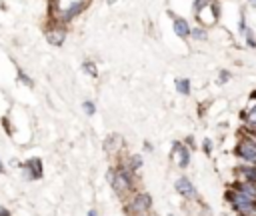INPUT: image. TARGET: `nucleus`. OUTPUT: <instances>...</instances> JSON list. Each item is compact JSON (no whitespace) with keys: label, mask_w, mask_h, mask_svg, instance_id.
Here are the masks:
<instances>
[{"label":"nucleus","mask_w":256,"mask_h":216,"mask_svg":"<svg viewBox=\"0 0 256 216\" xmlns=\"http://www.w3.org/2000/svg\"><path fill=\"white\" fill-rule=\"evenodd\" d=\"M210 4H212V0H194V12H196V16H198L202 10H206Z\"/></svg>","instance_id":"15"},{"label":"nucleus","mask_w":256,"mask_h":216,"mask_svg":"<svg viewBox=\"0 0 256 216\" xmlns=\"http://www.w3.org/2000/svg\"><path fill=\"white\" fill-rule=\"evenodd\" d=\"M202 150H204L206 154H210V152H212V142H210L208 138H206V140L202 142Z\"/></svg>","instance_id":"19"},{"label":"nucleus","mask_w":256,"mask_h":216,"mask_svg":"<svg viewBox=\"0 0 256 216\" xmlns=\"http://www.w3.org/2000/svg\"><path fill=\"white\" fill-rule=\"evenodd\" d=\"M174 86H176V90H178L180 94H184V96L190 94V80H188V78H176Z\"/></svg>","instance_id":"13"},{"label":"nucleus","mask_w":256,"mask_h":216,"mask_svg":"<svg viewBox=\"0 0 256 216\" xmlns=\"http://www.w3.org/2000/svg\"><path fill=\"white\" fill-rule=\"evenodd\" d=\"M174 32H176V36H180V38H186V36H190V26H188V22L184 20V18H174Z\"/></svg>","instance_id":"11"},{"label":"nucleus","mask_w":256,"mask_h":216,"mask_svg":"<svg viewBox=\"0 0 256 216\" xmlns=\"http://www.w3.org/2000/svg\"><path fill=\"white\" fill-rule=\"evenodd\" d=\"M250 2H252V4H254V6H256V0H250Z\"/></svg>","instance_id":"24"},{"label":"nucleus","mask_w":256,"mask_h":216,"mask_svg":"<svg viewBox=\"0 0 256 216\" xmlns=\"http://www.w3.org/2000/svg\"><path fill=\"white\" fill-rule=\"evenodd\" d=\"M144 148H146L148 152H152V144H150V142H144Z\"/></svg>","instance_id":"21"},{"label":"nucleus","mask_w":256,"mask_h":216,"mask_svg":"<svg viewBox=\"0 0 256 216\" xmlns=\"http://www.w3.org/2000/svg\"><path fill=\"white\" fill-rule=\"evenodd\" d=\"M190 34H192V38H196V40H206V30H202V28L190 30Z\"/></svg>","instance_id":"18"},{"label":"nucleus","mask_w":256,"mask_h":216,"mask_svg":"<svg viewBox=\"0 0 256 216\" xmlns=\"http://www.w3.org/2000/svg\"><path fill=\"white\" fill-rule=\"evenodd\" d=\"M20 168L24 170L26 180H40L44 176V168H42V160L40 158H28L26 162L20 164Z\"/></svg>","instance_id":"5"},{"label":"nucleus","mask_w":256,"mask_h":216,"mask_svg":"<svg viewBox=\"0 0 256 216\" xmlns=\"http://www.w3.org/2000/svg\"><path fill=\"white\" fill-rule=\"evenodd\" d=\"M82 70H84L88 76H98V68H96V64L90 62V60H84V62H82Z\"/></svg>","instance_id":"14"},{"label":"nucleus","mask_w":256,"mask_h":216,"mask_svg":"<svg viewBox=\"0 0 256 216\" xmlns=\"http://www.w3.org/2000/svg\"><path fill=\"white\" fill-rule=\"evenodd\" d=\"M88 216H98V212H96V210H90V212H88Z\"/></svg>","instance_id":"22"},{"label":"nucleus","mask_w":256,"mask_h":216,"mask_svg":"<svg viewBox=\"0 0 256 216\" xmlns=\"http://www.w3.org/2000/svg\"><path fill=\"white\" fill-rule=\"evenodd\" d=\"M236 174L240 176V180L242 182H252V184H256V166H246V164H242V166H238L236 168Z\"/></svg>","instance_id":"10"},{"label":"nucleus","mask_w":256,"mask_h":216,"mask_svg":"<svg viewBox=\"0 0 256 216\" xmlns=\"http://www.w3.org/2000/svg\"><path fill=\"white\" fill-rule=\"evenodd\" d=\"M226 200L230 202V206L234 208L236 214H240V216H256V198L254 196L242 194V192L232 188V190L226 192Z\"/></svg>","instance_id":"2"},{"label":"nucleus","mask_w":256,"mask_h":216,"mask_svg":"<svg viewBox=\"0 0 256 216\" xmlns=\"http://www.w3.org/2000/svg\"><path fill=\"white\" fill-rule=\"evenodd\" d=\"M82 108H84L86 116H94V114H96V106H94L92 100H84V102H82Z\"/></svg>","instance_id":"16"},{"label":"nucleus","mask_w":256,"mask_h":216,"mask_svg":"<svg viewBox=\"0 0 256 216\" xmlns=\"http://www.w3.org/2000/svg\"><path fill=\"white\" fill-rule=\"evenodd\" d=\"M124 164H126V166L136 174V172L144 166V160H142V156H140V154H128V156L124 158Z\"/></svg>","instance_id":"12"},{"label":"nucleus","mask_w":256,"mask_h":216,"mask_svg":"<svg viewBox=\"0 0 256 216\" xmlns=\"http://www.w3.org/2000/svg\"><path fill=\"white\" fill-rule=\"evenodd\" d=\"M174 190H176L182 198H186V200H196V198H198V192H196L192 180L186 178V176L176 178V182H174Z\"/></svg>","instance_id":"7"},{"label":"nucleus","mask_w":256,"mask_h":216,"mask_svg":"<svg viewBox=\"0 0 256 216\" xmlns=\"http://www.w3.org/2000/svg\"><path fill=\"white\" fill-rule=\"evenodd\" d=\"M234 152H236V156L242 158L244 162L256 166V138H248V136L242 138V140L236 144Z\"/></svg>","instance_id":"4"},{"label":"nucleus","mask_w":256,"mask_h":216,"mask_svg":"<svg viewBox=\"0 0 256 216\" xmlns=\"http://www.w3.org/2000/svg\"><path fill=\"white\" fill-rule=\"evenodd\" d=\"M16 70H18V80H20V82H24L26 86H34V82H32V78H28L24 70H20V68H16Z\"/></svg>","instance_id":"17"},{"label":"nucleus","mask_w":256,"mask_h":216,"mask_svg":"<svg viewBox=\"0 0 256 216\" xmlns=\"http://www.w3.org/2000/svg\"><path fill=\"white\" fill-rule=\"evenodd\" d=\"M112 168H114V178H112L110 186H112V190H114V194H116L118 198L126 200L128 196H132V194H134L136 176H134V172L124 164V160H122V162H118V164H116V166H112Z\"/></svg>","instance_id":"1"},{"label":"nucleus","mask_w":256,"mask_h":216,"mask_svg":"<svg viewBox=\"0 0 256 216\" xmlns=\"http://www.w3.org/2000/svg\"><path fill=\"white\" fill-rule=\"evenodd\" d=\"M0 216H12V212H10L8 208H4V206H0Z\"/></svg>","instance_id":"20"},{"label":"nucleus","mask_w":256,"mask_h":216,"mask_svg":"<svg viewBox=\"0 0 256 216\" xmlns=\"http://www.w3.org/2000/svg\"><path fill=\"white\" fill-rule=\"evenodd\" d=\"M144 216H152V214H144Z\"/></svg>","instance_id":"25"},{"label":"nucleus","mask_w":256,"mask_h":216,"mask_svg":"<svg viewBox=\"0 0 256 216\" xmlns=\"http://www.w3.org/2000/svg\"><path fill=\"white\" fill-rule=\"evenodd\" d=\"M122 136L120 134H110V136H106V140H104V152L106 154H116V152H120L122 150Z\"/></svg>","instance_id":"9"},{"label":"nucleus","mask_w":256,"mask_h":216,"mask_svg":"<svg viewBox=\"0 0 256 216\" xmlns=\"http://www.w3.org/2000/svg\"><path fill=\"white\" fill-rule=\"evenodd\" d=\"M46 40L52 46H62L64 40H66V30L62 26H52V28L46 30Z\"/></svg>","instance_id":"8"},{"label":"nucleus","mask_w":256,"mask_h":216,"mask_svg":"<svg viewBox=\"0 0 256 216\" xmlns=\"http://www.w3.org/2000/svg\"><path fill=\"white\" fill-rule=\"evenodd\" d=\"M150 210H152V196L148 192H134L126 204L128 216H144L150 214Z\"/></svg>","instance_id":"3"},{"label":"nucleus","mask_w":256,"mask_h":216,"mask_svg":"<svg viewBox=\"0 0 256 216\" xmlns=\"http://www.w3.org/2000/svg\"><path fill=\"white\" fill-rule=\"evenodd\" d=\"M4 172V164H2V160H0V174Z\"/></svg>","instance_id":"23"},{"label":"nucleus","mask_w":256,"mask_h":216,"mask_svg":"<svg viewBox=\"0 0 256 216\" xmlns=\"http://www.w3.org/2000/svg\"><path fill=\"white\" fill-rule=\"evenodd\" d=\"M172 160L176 162L178 168H188V164H190V148L184 142L176 140L172 144Z\"/></svg>","instance_id":"6"}]
</instances>
